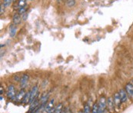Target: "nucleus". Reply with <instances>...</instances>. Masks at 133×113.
<instances>
[{
    "mask_svg": "<svg viewBox=\"0 0 133 113\" xmlns=\"http://www.w3.org/2000/svg\"><path fill=\"white\" fill-rule=\"evenodd\" d=\"M16 94H17V92L16 91L15 86L13 84L9 85L8 88H7V92H6V95H7L8 98H9L12 101H16Z\"/></svg>",
    "mask_w": 133,
    "mask_h": 113,
    "instance_id": "1",
    "label": "nucleus"
},
{
    "mask_svg": "<svg viewBox=\"0 0 133 113\" xmlns=\"http://www.w3.org/2000/svg\"><path fill=\"white\" fill-rule=\"evenodd\" d=\"M98 113H103L107 108V99L105 96H102L98 102Z\"/></svg>",
    "mask_w": 133,
    "mask_h": 113,
    "instance_id": "2",
    "label": "nucleus"
},
{
    "mask_svg": "<svg viewBox=\"0 0 133 113\" xmlns=\"http://www.w3.org/2000/svg\"><path fill=\"white\" fill-rule=\"evenodd\" d=\"M30 94H31V98H30V104L36 98H38V86H34L30 90Z\"/></svg>",
    "mask_w": 133,
    "mask_h": 113,
    "instance_id": "3",
    "label": "nucleus"
},
{
    "mask_svg": "<svg viewBox=\"0 0 133 113\" xmlns=\"http://www.w3.org/2000/svg\"><path fill=\"white\" fill-rule=\"evenodd\" d=\"M29 75L25 74V75H23L22 76V77H21V79L19 81L21 89H24L27 86L28 82H29Z\"/></svg>",
    "mask_w": 133,
    "mask_h": 113,
    "instance_id": "4",
    "label": "nucleus"
},
{
    "mask_svg": "<svg viewBox=\"0 0 133 113\" xmlns=\"http://www.w3.org/2000/svg\"><path fill=\"white\" fill-rule=\"evenodd\" d=\"M115 105L113 97L108 98V99H107V109H108V110L110 112H115Z\"/></svg>",
    "mask_w": 133,
    "mask_h": 113,
    "instance_id": "5",
    "label": "nucleus"
},
{
    "mask_svg": "<svg viewBox=\"0 0 133 113\" xmlns=\"http://www.w3.org/2000/svg\"><path fill=\"white\" fill-rule=\"evenodd\" d=\"M125 89L127 92V94L129 95V98H130L131 99L133 100V85L131 82L125 84Z\"/></svg>",
    "mask_w": 133,
    "mask_h": 113,
    "instance_id": "6",
    "label": "nucleus"
},
{
    "mask_svg": "<svg viewBox=\"0 0 133 113\" xmlns=\"http://www.w3.org/2000/svg\"><path fill=\"white\" fill-rule=\"evenodd\" d=\"M118 93H119V95H120V98H121L122 102V103H125V102H127V101H128V98H129V95H128V94H127V92H126L125 89H124V88L120 89V90H119V92H118Z\"/></svg>",
    "mask_w": 133,
    "mask_h": 113,
    "instance_id": "7",
    "label": "nucleus"
},
{
    "mask_svg": "<svg viewBox=\"0 0 133 113\" xmlns=\"http://www.w3.org/2000/svg\"><path fill=\"white\" fill-rule=\"evenodd\" d=\"M25 94H26V92H25V90H24V89H21L19 92L17 93V94H16V101L22 103V101H23V99H24V97H25Z\"/></svg>",
    "mask_w": 133,
    "mask_h": 113,
    "instance_id": "8",
    "label": "nucleus"
},
{
    "mask_svg": "<svg viewBox=\"0 0 133 113\" xmlns=\"http://www.w3.org/2000/svg\"><path fill=\"white\" fill-rule=\"evenodd\" d=\"M113 99H114L115 107L120 108V106H121V105H122V100H121V98H120V95H119L118 92L115 93V94L113 95Z\"/></svg>",
    "mask_w": 133,
    "mask_h": 113,
    "instance_id": "9",
    "label": "nucleus"
},
{
    "mask_svg": "<svg viewBox=\"0 0 133 113\" xmlns=\"http://www.w3.org/2000/svg\"><path fill=\"white\" fill-rule=\"evenodd\" d=\"M22 21V16L21 15H19L18 13H16L13 16H12V23L16 26L19 25V23Z\"/></svg>",
    "mask_w": 133,
    "mask_h": 113,
    "instance_id": "10",
    "label": "nucleus"
},
{
    "mask_svg": "<svg viewBox=\"0 0 133 113\" xmlns=\"http://www.w3.org/2000/svg\"><path fill=\"white\" fill-rule=\"evenodd\" d=\"M16 31H17V27H16V26L14 25V24L11 25L10 27H9V35H10V37H15L16 34Z\"/></svg>",
    "mask_w": 133,
    "mask_h": 113,
    "instance_id": "11",
    "label": "nucleus"
},
{
    "mask_svg": "<svg viewBox=\"0 0 133 113\" xmlns=\"http://www.w3.org/2000/svg\"><path fill=\"white\" fill-rule=\"evenodd\" d=\"M54 102H55V100H54V99L50 100V101L47 103V105H45V110L46 112H48V111L51 110L52 109H53V108L55 107V106H54Z\"/></svg>",
    "mask_w": 133,
    "mask_h": 113,
    "instance_id": "12",
    "label": "nucleus"
},
{
    "mask_svg": "<svg viewBox=\"0 0 133 113\" xmlns=\"http://www.w3.org/2000/svg\"><path fill=\"white\" fill-rule=\"evenodd\" d=\"M30 98H31V94H30V91H29L28 92H26V94L24 97V99L22 101V104H24V105L29 104L30 102Z\"/></svg>",
    "mask_w": 133,
    "mask_h": 113,
    "instance_id": "13",
    "label": "nucleus"
},
{
    "mask_svg": "<svg viewBox=\"0 0 133 113\" xmlns=\"http://www.w3.org/2000/svg\"><path fill=\"white\" fill-rule=\"evenodd\" d=\"M62 110H63V105L62 103H59L56 106H55V113H61Z\"/></svg>",
    "mask_w": 133,
    "mask_h": 113,
    "instance_id": "14",
    "label": "nucleus"
},
{
    "mask_svg": "<svg viewBox=\"0 0 133 113\" xmlns=\"http://www.w3.org/2000/svg\"><path fill=\"white\" fill-rule=\"evenodd\" d=\"M91 111V106L89 103H86L84 106V113H90Z\"/></svg>",
    "mask_w": 133,
    "mask_h": 113,
    "instance_id": "15",
    "label": "nucleus"
},
{
    "mask_svg": "<svg viewBox=\"0 0 133 113\" xmlns=\"http://www.w3.org/2000/svg\"><path fill=\"white\" fill-rule=\"evenodd\" d=\"M92 113H98V102L94 103L92 108Z\"/></svg>",
    "mask_w": 133,
    "mask_h": 113,
    "instance_id": "16",
    "label": "nucleus"
},
{
    "mask_svg": "<svg viewBox=\"0 0 133 113\" xmlns=\"http://www.w3.org/2000/svg\"><path fill=\"white\" fill-rule=\"evenodd\" d=\"M76 5V0H66V5L68 7H73Z\"/></svg>",
    "mask_w": 133,
    "mask_h": 113,
    "instance_id": "17",
    "label": "nucleus"
},
{
    "mask_svg": "<svg viewBox=\"0 0 133 113\" xmlns=\"http://www.w3.org/2000/svg\"><path fill=\"white\" fill-rule=\"evenodd\" d=\"M12 1L13 0H3L2 4L4 5V6L5 8H8V7H9L11 5V4L12 3Z\"/></svg>",
    "mask_w": 133,
    "mask_h": 113,
    "instance_id": "18",
    "label": "nucleus"
},
{
    "mask_svg": "<svg viewBox=\"0 0 133 113\" xmlns=\"http://www.w3.org/2000/svg\"><path fill=\"white\" fill-rule=\"evenodd\" d=\"M25 5H26V1L25 0H19L18 1V6H19V8L25 7Z\"/></svg>",
    "mask_w": 133,
    "mask_h": 113,
    "instance_id": "19",
    "label": "nucleus"
},
{
    "mask_svg": "<svg viewBox=\"0 0 133 113\" xmlns=\"http://www.w3.org/2000/svg\"><path fill=\"white\" fill-rule=\"evenodd\" d=\"M25 13H26V8H25V7H21V8H19V9H18V13H19V15H22V14H24Z\"/></svg>",
    "mask_w": 133,
    "mask_h": 113,
    "instance_id": "20",
    "label": "nucleus"
},
{
    "mask_svg": "<svg viewBox=\"0 0 133 113\" xmlns=\"http://www.w3.org/2000/svg\"><path fill=\"white\" fill-rule=\"evenodd\" d=\"M21 16H22V19H23L24 21H25V20L27 19V17H28V13H25L22 14Z\"/></svg>",
    "mask_w": 133,
    "mask_h": 113,
    "instance_id": "21",
    "label": "nucleus"
},
{
    "mask_svg": "<svg viewBox=\"0 0 133 113\" xmlns=\"http://www.w3.org/2000/svg\"><path fill=\"white\" fill-rule=\"evenodd\" d=\"M5 7L4 6V5L2 3V4H1V8H0V14H1V15L3 14V13H4V9H5Z\"/></svg>",
    "mask_w": 133,
    "mask_h": 113,
    "instance_id": "22",
    "label": "nucleus"
},
{
    "mask_svg": "<svg viewBox=\"0 0 133 113\" xmlns=\"http://www.w3.org/2000/svg\"><path fill=\"white\" fill-rule=\"evenodd\" d=\"M65 113H72V110H71L69 107L65 108Z\"/></svg>",
    "mask_w": 133,
    "mask_h": 113,
    "instance_id": "23",
    "label": "nucleus"
},
{
    "mask_svg": "<svg viewBox=\"0 0 133 113\" xmlns=\"http://www.w3.org/2000/svg\"><path fill=\"white\" fill-rule=\"evenodd\" d=\"M47 113H55V107L53 108V109H52L51 110H49V111H48V112H46Z\"/></svg>",
    "mask_w": 133,
    "mask_h": 113,
    "instance_id": "24",
    "label": "nucleus"
},
{
    "mask_svg": "<svg viewBox=\"0 0 133 113\" xmlns=\"http://www.w3.org/2000/svg\"><path fill=\"white\" fill-rule=\"evenodd\" d=\"M0 91H1V95H2L3 92H4V91H3V88H2V86L0 87Z\"/></svg>",
    "mask_w": 133,
    "mask_h": 113,
    "instance_id": "25",
    "label": "nucleus"
},
{
    "mask_svg": "<svg viewBox=\"0 0 133 113\" xmlns=\"http://www.w3.org/2000/svg\"><path fill=\"white\" fill-rule=\"evenodd\" d=\"M103 113H111V112H109V111L108 109H105V111L103 112Z\"/></svg>",
    "mask_w": 133,
    "mask_h": 113,
    "instance_id": "26",
    "label": "nucleus"
},
{
    "mask_svg": "<svg viewBox=\"0 0 133 113\" xmlns=\"http://www.w3.org/2000/svg\"><path fill=\"white\" fill-rule=\"evenodd\" d=\"M61 113H65V109H63V110L62 111V112Z\"/></svg>",
    "mask_w": 133,
    "mask_h": 113,
    "instance_id": "27",
    "label": "nucleus"
},
{
    "mask_svg": "<svg viewBox=\"0 0 133 113\" xmlns=\"http://www.w3.org/2000/svg\"><path fill=\"white\" fill-rule=\"evenodd\" d=\"M131 83L132 84V85H133V79H132V81H131Z\"/></svg>",
    "mask_w": 133,
    "mask_h": 113,
    "instance_id": "28",
    "label": "nucleus"
},
{
    "mask_svg": "<svg viewBox=\"0 0 133 113\" xmlns=\"http://www.w3.org/2000/svg\"><path fill=\"white\" fill-rule=\"evenodd\" d=\"M58 2H61V1H62V0H57Z\"/></svg>",
    "mask_w": 133,
    "mask_h": 113,
    "instance_id": "29",
    "label": "nucleus"
}]
</instances>
